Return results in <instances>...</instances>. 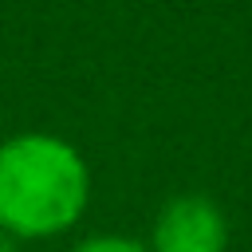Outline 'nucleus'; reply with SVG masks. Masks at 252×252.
Segmentation results:
<instances>
[{"mask_svg":"<svg viewBox=\"0 0 252 252\" xmlns=\"http://www.w3.org/2000/svg\"><path fill=\"white\" fill-rule=\"evenodd\" d=\"M91 205V165L59 134L24 130L0 142V232L51 240Z\"/></svg>","mask_w":252,"mask_h":252,"instance_id":"nucleus-1","label":"nucleus"},{"mask_svg":"<svg viewBox=\"0 0 252 252\" xmlns=\"http://www.w3.org/2000/svg\"><path fill=\"white\" fill-rule=\"evenodd\" d=\"M228 248V220L220 205L205 193H181L161 205L150 252H224Z\"/></svg>","mask_w":252,"mask_h":252,"instance_id":"nucleus-2","label":"nucleus"},{"mask_svg":"<svg viewBox=\"0 0 252 252\" xmlns=\"http://www.w3.org/2000/svg\"><path fill=\"white\" fill-rule=\"evenodd\" d=\"M71 252H150V244L130 240V236H91V240L75 244Z\"/></svg>","mask_w":252,"mask_h":252,"instance_id":"nucleus-3","label":"nucleus"},{"mask_svg":"<svg viewBox=\"0 0 252 252\" xmlns=\"http://www.w3.org/2000/svg\"><path fill=\"white\" fill-rule=\"evenodd\" d=\"M0 252H16V240L8 232H0Z\"/></svg>","mask_w":252,"mask_h":252,"instance_id":"nucleus-4","label":"nucleus"}]
</instances>
